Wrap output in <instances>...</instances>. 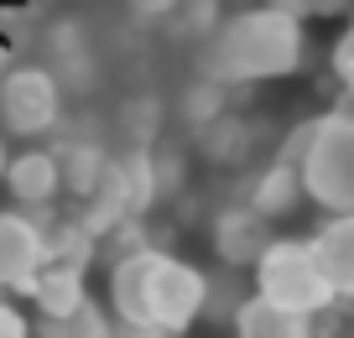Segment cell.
<instances>
[{
  "label": "cell",
  "instance_id": "8992f818",
  "mask_svg": "<svg viewBox=\"0 0 354 338\" xmlns=\"http://www.w3.org/2000/svg\"><path fill=\"white\" fill-rule=\"evenodd\" d=\"M42 57H47V73H53V84L68 94H88V88L100 84V47H94V37H88V26L78 21V16H53L42 32Z\"/></svg>",
  "mask_w": 354,
  "mask_h": 338
},
{
  "label": "cell",
  "instance_id": "d4e9b609",
  "mask_svg": "<svg viewBox=\"0 0 354 338\" xmlns=\"http://www.w3.org/2000/svg\"><path fill=\"white\" fill-rule=\"evenodd\" d=\"M183 0H125V16L136 26H167V16L177 11Z\"/></svg>",
  "mask_w": 354,
  "mask_h": 338
},
{
  "label": "cell",
  "instance_id": "277c9868",
  "mask_svg": "<svg viewBox=\"0 0 354 338\" xmlns=\"http://www.w3.org/2000/svg\"><path fill=\"white\" fill-rule=\"evenodd\" d=\"M250 271H255V302L277 307L287 317H302V323H313L318 312H328L339 302L313 265L308 240H271Z\"/></svg>",
  "mask_w": 354,
  "mask_h": 338
},
{
  "label": "cell",
  "instance_id": "83f0119b",
  "mask_svg": "<svg viewBox=\"0 0 354 338\" xmlns=\"http://www.w3.org/2000/svg\"><path fill=\"white\" fill-rule=\"evenodd\" d=\"M308 6V16H344L349 11V0H302Z\"/></svg>",
  "mask_w": 354,
  "mask_h": 338
},
{
  "label": "cell",
  "instance_id": "9c48e42d",
  "mask_svg": "<svg viewBox=\"0 0 354 338\" xmlns=\"http://www.w3.org/2000/svg\"><path fill=\"white\" fill-rule=\"evenodd\" d=\"M255 151H261V120H250L245 109H230V115H219L214 125L198 131V156L209 167H219V172L250 167Z\"/></svg>",
  "mask_w": 354,
  "mask_h": 338
},
{
  "label": "cell",
  "instance_id": "8fae6325",
  "mask_svg": "<svg viewBox=\"0 0 354 338\" xmlns=\"http://www.w3.org/2000/svg\"><path fill=\"white\" fill-rule=\"evenodd\" d=\"M0 187L11 193L16 208H53L57 203V162H53V151H16V156H6Z\"/></svg>",
  "mask_w": 354,
  "mask_h": 338
},
{
  "label": "cell",
  "instance_id": "ac0fdd59",
  "mask_svg": "<svg viewBox=\"0 0 354 338\" xmlns=\"http://www.w3.org/2000/svg\"><path fill=\"white\" fill-rule=\"evenodd\" d=\"M234 338H308V323L245 297V307L234 312Z\"/></svg>",
  "mask_w": 354,
  "mask_h": 338
},
{
  "label": "cell",
  "instance_id": "52a82bcc",
  "mask_svg": "<svg viewBox=\"0 0 354 338\" xmlns=\"http://www.w3.org/2000/svg\"><path fill=\"white\" fill-rule=\"evenodd\" d=\"M42 265H47L42 229L21 208H6L0 214V292H26Z\"/></svg>",
  "mask_w": 354,
  "mask_h": 338
},
{
  "label": "cell",
  "instance_id": "4316f807",
  "mask_svg": "<svg viewBox=\"0 0 354 338\" xmlns=\"http://www.w3.org/2000/svg\"><path fill=\"white\" fill-rule=\"evenodd\" d=\"M333 78H339V84L354 78V32H344L339 42H333Z\"/></svg>",
  "mask_w": 354,
  "mask_h": 338
},
{
  "label": "cell",
  "instance_id": "44dd1931",
  "mask_svg": "<svg viewBox=\"0 0 354 338\" xmlns=\"http://www.w3.org/2000/svg\"><path fill=\"white\" fill-rule=\"evenodd\" d=\"M219 21H224V6H214V0H183V6L167 16V37H172V42L203 47Z\"/></svg>",
  "mask_w": 354,
  "mask_h": 338
},
{
  "label": "cell",
  "instance_id": "603a6c76",
  "mask_svg": "<svg viewBox=\"0 0 354 338\" xmlns=\"http://www.w3.org/2000/svg\"><path fill=\"white\" fill-rule=\"evenodd\" d=\"M151 182H156V203L188 193V156L183 151H151Z\"/></svg>",
  "mask_w": 354,
  "mask_h": 338
},
{
  "label": "cell",
  "instance_id": "cb8c5ba5",
  "mask_svg": "<svg viewBox=\"0 0 354 338\" xmlns=\"http://www.w3.org/2000/svg\"><path fill=\"white\" fill-rule=\"evenodd\" d=\"M313 131H318V115H313V120H297V125H292V131L277 141V162L297 172V162L308 156V146H313Z\"/></svg>",
  "mask_w": 354,
  "mask_h": 338
},
{
  "label": "cell",
  "instance_id": "4dcf8cb0",
  "mask_svg": "<svg viewBox=\"0 0 354 338\" xmlns=\"http://www.w3.org/2000/svg\"><path fill=\"white\" fill-rule=\"evenodd\" d=\"M214 6H224V0H214Z\"/></svg>",
  "mask_w": 354,
  "mask_h": 338
},
{
  "label": "cell",
  "instance_id": "7c38bea8",
  "mask_svg": "<svg viewBox=\"0 0 354 338\" xmlns=\"http://www.w3.org/2000/svg\"><path fill=\"white\" fill-rule=\"evenodd\" d=\"M53 162H57V193L84 203V198L100 187L104 167H110V151H104V141H94V135H63V146H53Z\"/></svg>",
  "mask_w": 354,
  "mask_h": 338
},
{
  "label": "cell",
  "instance_id": "7a4b0ae2",
  "mask_svg": "<svg viewBox=\"0 0 354 338\" xmlns=\"http://www.w3.org/2000/svg\"><path fill=\"white\" fill-rule=\"evenodd\" d=\"M302 53H308V37L297 21L250 6L214 26V37L198 47V73L224 88H255L266 78H292L302 68Z\"/></svg>",
  "mask_w": 354,
  "mask_h": 338
},
{
  "label": "cell",
  "instance_id": "e0dca14e",
  "mask_svg": "<svg viewBox=\"0 0 354 338\" xmlns=\"http://www.w3.org/2000/svg\"><path fill=\"white\" fill-rule=\"evenodd\" d=\"M37 338H115V323H110V312H104V302L84 297L73 312H63V317H42Z\"/></svg>",
  "mask_w": 354,
  "mask_h": 338
},
{
  "label": "cell",
  "instance_id": "5b68a950",
  "mask_svg": "<svg viewBox=\"0 0 354 338\" xmlns=\"http://www.w3.org/2000/svg\"><path fill=\"white\" fill-rule=\"evenodd\" d=\"M63 125V88L42 63H21L0 78V131L6 135H47Z\"/></svg>",
  "mask_w": 354,
  "mask_h": 338
},
{
  "label": "cell",
  "instance_id": "9a60e30c",
  "mask_svg": "<svg viewBox=\"0 0 354 338\" xmlns=\"http://www.w3.org/2000/svg\"><path fill=\"white\" fill-rule=\"evenodd\" d=\"M115 131L125 135L131 151H151L156 135L167 131V99L151 94V88H146V94H125L120 109H115Z\"/></svg>",
  "mask_w": 354,
  "mask_h": 338
},
{
  "label": "cell",
  "instance_id": "ba28073f",
  "mask_svg": "<svg viewBox=\"0 0 354 338\" xmlns=\"http://www.w3.org/2000/svg\"><path fill=\"white\" fill-rule=\"evenodd\" d=\"M209 229H214V234H209V240H214V255H219V265H230V271L255 265V261H261V250L271 245V224H261L245 203L214 208V224H209Z\"/></svg>",
  "mask_w": 354,
  "mask_h": 338
},
{
  "label": "cell",
  "instance_id": "f1b7e54d",
  "mask_svg": "<svg viewBox=\"0 0 354 338\" xmlns=\"http://www.w3.org/2000/svg\"><path fill=\"white\" fill-rule=\"evenodd\" d=\"M11 68H16V63H11V47H6V42H0V78H6V73H11Z\"/></svg>",
  "mask_w": 354,
  "mask_h": 338
},
{
  "label": "cell",
  "instance_id": "d6986e66",
  "mask_svg": "<svg viewBox=\"0 0 354 338\" xmlns=\"http://www.w3.org/2000/svg\"><path fill=\"white\" fill-rule=\"evenodd\" d=\"M115 177L125 187V203H131V218H146L156 208V182H151V151H120L110 156Z\"/></svg>",
  "mask_w": 354,
  "mask_h": 338
},
{
  "label": "cell",
  "instance_id": "4fadbf2b",
  "mask_svg": "<svg viewBox=\"0 0 354 338\" xmlns=\"http://www.w3.org/2000/svg\"><path fill=\"white\" fill-rule=\"evenodd\" d=\"M234 99H250V88H224V84H214V78L193 73L188 84L177 88V99L167 104V115H177V120H183L193 135H198L203 125H214L219 115H230Z\"/></svg>",
  "mask_w": 354,
  "mask_h": 338
},
{
  "label": "cell",
  "instance_id": "3957f363",
  "mask_svg": "<svg viewBox=\"0 0 354 338\" xmlns=\"http://www.w3.org/2000/svg\"><path fill=\"white\" fill-rule=\"evenodd\" d=\"M297 182H302V198H313L328 218L354 214V120L344 104L318 115L313 146L297 162Z\"/></svg>",
  "mask_w": 354,
  "mask_h": 338
},
{
  "label": "cell",
  "instance_id": "5bb4252c",
  "mask_svg": "<svg viewBox=\"0 0 354 338\" xmlns=\"http://www.w3.org/2000/svg\"><path fill=\"white\" fill-rule=\"evenodd\" d=\"M240 203L250 208V214L261 218V224H271V218L297 214V203H302V182H297V172H292V167L271 162V167H261V172H255L250 182H245Z\"/></svg>",
  "mask_w": 354,
  "mask_h": 338
},
{
  "label": "cell",
  "instance_id": "484cf974",
  "mask_svg": "<svg viewBox=\"0 0 354 338\" xmlns=\"http://www.w3.org/2000/svg\"><path fill=\"white\" fill-rule=\"evenodd\" d=\"M0 338H32V317L11 297H0Z\"/></svg>",
  "mask_w": 354,
  "mask_h": 338
},
{
  "label": "cell",
  "instance_id": "30bf717a",
  "mask_svg": "<svg viewBox=\"0 0 354 338\" xmlns=\"http://www.w3.org/2000/svg\"><path fill=\"white\" fill-rule=\"evenodd\" d=\"M308 255H313V265H318V276L328 281V292L339 297V302H349V292H354V214L328 218L308 240Z\"/></svg>",
  "mask_w": 354,
  "mask_h": 338
},
{
  "label": "cell",
  "instance_id": "ffe728a7",
  "mask_svg": "<svg viewBox=\"0 0 354 338\" xmlns=\"http://www.w3.org/2000/svg\"><path fill=\"white\" fill-rule=\"evenodd\" d=\"M42 250H47V265H68V271H88V261H94V240L73 218H57L42 234Z\"/></svg>",
  "mask_w": 354,
  "mask_h": 338
},
{
  "label": "cell",
  "instance_id": "6da1fadb",
  "mask_svg": "<svg viewBox=\"0 0 354 338\" xmlns=\"http://www.w3.org/2000/svg\"><path fill=\"white\" fill-rule=\"evenodd\" d=\"M198 302L203 271L188 265L183 255L141 250L110 265V323H120V333L183 338L188 323H198Z\"/></svg>",
  "mask_w": 354,
  "mask_h": 338
},
{
  "label": "cell",
  "instance_id": "2e32d148",
  "mask_svg": "<svg viewBox=\"0 0 354 338\" xmlns=\"http://www.w3.org/2000/svg\"><path fill=\"white\" fill-rule=\"evenodd\" d=\"M26 297H32V307L42 317H63L73 312L78 302H84V271H68V265H42V271L32 276V286H26Z\"/></svg>",
  "mask_w": 354,
  "mask_h": 338
},
{
  "label": "cell",
  "instance_id": "7402d4cb",
  "mask_svg": "<svg viewBox=\"0 0 354 338\" xmlns=\"http://www.w3.org/2000/svg\"><path fill=\"white\" fill-rule=\"evenodd\" d=\"M240 307H245V297H240V286H234V276H230V281H224V276H203V302H198V317H203V323L230 328Z\"/></svg>",
  "mask_w": 354,
  "mask_h": 338
},
{
  "label": "cell",
  "instance_id": "f546056e",
  "mask_svg": "<svg viewBox=\"0 0 354 338\" xmlns=\"http://www.w3.org/2000/svg\"><path fill=\"white\" fill-rule=\"evenodd\" d=\"M6 156H11V151H6V141H0V172H6Z\"/></svg>",
  "mask_w": 354,
  "mask_h": 338
}]
</instances>
